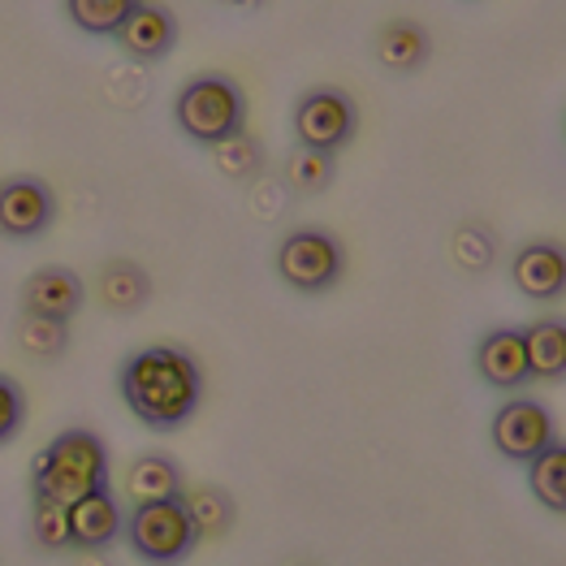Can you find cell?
<instances>
[{
  "label": "cell",
  "instance_id": "cell-1",
  "mask_svg": "<svg viewBox=\"0 0 566 566\" xmlns=\"http://www.w3.org/2000/svg\"><path fill=\"white\" fill-rule=\"evenodd\" d=\"M122 402L151 432H174L199 411L203 373L178 346H143L117 373Z\"/></svg>",
  "mask_w": 566,
  "mask_h": 566
},
{
  "label": "cell",
  "instance_id": "cell-2",
  "mask_svg": "<svg viewBox=\"0 0 566 566\" xmlns=\"http://www.w3.org/2000/svg\"><path fill=\"white\" fill-rule=\"evenodd\" d=\"M108 484V450L92 428H65L31 463V497L78 502Z\"/></svg>",
  "mask_w": 566,
  "mask_h": 566
},
{
  "label": "cell",
  "instance_id": "cell-3",
  "mask_svg": "<svg viewBox=\"0 0 566 566\" xmlns=\"http://www.w3.org/2000/svg\"><path fill=\"white\" fill-rule=\"evenodd\" d=\"M174 122H178V130L190 143L212 151L217 143L242 135V126H247V95L226 74H199L174 99Z\"/></svg>",
  "mask_w": 566,
  "mask_h": 566
},
{
  "label": "cell",
  "instance_id": "cell-4",
  "mask_svg": "<svg viewBox=\"0 0 566 566\" xmlns=\"http://www.w3.org/2000/svg\"><path fill=\"white\" fill-rule=\"evenodd\" d=\"M130 554L147 566H178L187 563L199 545V527L190 520L187 502H143L126 515V536Z\"/></svg>",
  "mask_w": 566,
  "mask_h": 566
},
{
  "label": "cell",
  "instance_id": "cell-5",
  "mask_svg": "<svg viewBox=\"0 0 566 566\" xmlns=\"http://www.w3.org/2000/svg\"><path fill=\"white\" fill-rule=\"evenodd\" d=\"M346 273V251L329 230H290L277 247V277L298 294H325Z\"/></svg>",
  "mask_w": 566,
  "mask_h": 566
},
{
  "label": "cell",
  "instance_id": "cell-6",
  "mask_svg": "<svg viewBox=\"0 0 566 566\" xmlns=\"http://www.w3.org/2000/svg\"><path fill=\"white\" fill-rule=\"evenodd\" d=\"M355 126H359V108L337 87H316L294 104V139H298V147H316V151L333 156L355 139Z\"/></svg>",
  "mask_w": 566,
  "mask_h": 566
},
{
  "label": "cell",
  "instance_id": "cell-7",
  "mask_svg": "<svg viewBox=\"0 0 566 566\" xmlns=\"http://www.w3.org/2000/svg\"><path fill=\"white\" fill-rule=\"evenodd\" d=\"M489 437H493L497 454L511 459V463H532L545 446L558 441V437H554V416H549V407L536 402V398H511V402H502L497 416H493Z\"/></svg>",
  "mask_w": 566,
  "mask_h": 566
},
{
  "label": "cell",
  "instance_id": "cell-8",
  "mask_svg": "<svg viewBox=\"0 0 566 566\" xmlns=\"http://www.w3.org/2000/svg\"><path fill=\"white\" fill-rule=\"evenodd\" d=\"M56 221V195L40 178H4L0 182V234L13 242H31L52 230Z\"/></svg>",
  "mask_w": 566,
  "mask_h": 566
},
{
  "label": "cell",
  "instance_id": "cell-9",
  "mask_svg": "<svg viewBox=\"0 0 566 566\" xmlns=\"http://www.w3.org/2000/svg\"><path fill=\"white\" fill-rule=\"evenodd\" d=\"M511 282L532 303H558L566 294V247L527 242L511 260Z\"/></svg>",
  "mask_w": 566,
  "mask_h": 566
},
{
  "label": "cell",
  "instance_id": "cell-10",
  "mask_svg": "<svg viewBox=\"0 0 566 566\" xmlns=\"http://www.w3.org/2000/svg\"><path fill=\"white\" fill-rule=\"evenodd\" d=\"M475 377L489 389H523L532 380L527 368V346H523V329H489L475 342Z\"/></svg>",
  "mask_w": 566,
  "mask_h": 566
},
{
  "label": "cell",
  "instance_id": "cell-11",
  "mask_svg": "<svg viewBox=\"0 0 566 566\" xmlns=\"http://www.w3.org/2000/svg\"><path fill=\"white\" fill-rule=\"evenodd\" d=\"M83 277L74 269H61V264H48V269H35L27 285H22V312L31 316H52V321H74L83 312Z\"/></svg>",
  "mask_w": 566,
  "mask_h": 566
},
{
  "label": "cell",
  "instance_id": "cell-12",
  "mask_svg": "<svg viewBox=\"0 0 566 566\" xmlns=\"http://www.w3.org/2000/svg\"><path fill=\"white\" fill-rule=\"evenodd\" d=\"M70 536H74V549H99V554L126 536V511L108 484L70 502Z\"/></svg>",
  "mask_w": 566,
  "mask_h": 566
},
{
  "label": "cell",
  "instance_id": "cell-13",
  "mask_svg": "<svg viewBox=\"0 0 566 566\" xmlns=\"http://www.w3.org/2000/svg\"><path fill=\"white\" fill-rule=\"evenodd\" d=\"M113 40H117V48L126 56H135V61H160V56H169L174 44H178V22H174V13L165 4L139 0L130 9V18L117 27Z\"/></svg>",
  "mask_w": 566,
  "mask_h": 566
},
{
  "label": "cell",
  "instance_id": "cell-14",
  "mask_svg": "<svg viewBox=\"0 0 566 566\" xmlns=\"http://www.w3.org/2000/svg\"><path fill=\"white\" fill-rule=\"evenodd\" d=\"M187 484H182V468L169 459V454H139L130 468H126V497L143 506V502H174L182 497Z\"/></svg>",
  "mask_w": 566,
  "mask_h": 566
},
{
  "label": "cell",
  "instance_id": "cell-15",
  "mask_svg": "<svg viewBox=\"0 0 566 566\" xmlns=\"http://www.w3.org/2000/svg\"><path fill=\"white\" fill-rule=\"evenodd\" d=\"M428 52H432V44H428L424 27H416V22H389V27H380L377 61L389 74H416V70H424Z\"/></svg>",
  "mask_w": 566,
  "mask_h": 566
},
{
  "label": "cell",
  "instance_id": "cell-16",
  "mask_svg": "<svg viewBox=\"0 0 566 566\" xmlns=\"http://www.w3.org/2000/svg\"><path fill=\"white\" fill-rule=\"evenodd\" d=\"M147 298H151V277L143 273L135 260H108L104 264V273H99V303L108 312L130 316V312L147 307Z\"/></svg>",
  "mask_w": 566,
  "mask_h": 566
},
{
  "label": "cell",
  "instance_id": "cell-17",
  "mask_svg": "<svg viewBox=\"0 0 566 566\" xmlns=\"http://www.w3.org/2000/svg\"><path fill=\"white\" fill-rule=\"evenodd\" d=\"M527 368L532 380H563L566 377V321H536L523 329Z\"/></svg>",
  "mask_w": 566,
  "mask_h": 566
},
{
  "label": "cell",
  "instance_id": "cell-18",
  "mask_svg": "<svg viewBox=\"0 0 566 566\" xmlns=\"http://www.w3.org/2000/svg\"><path fill=\"white\" fill-rule=\"evenodd\" d=\"M527 489H532V497H536L545 511L566 515V441L545 446V450L527 463Z\"/></svg>",
  "mask_w": 566,
  "mask_h": 566
},
{
  "label": "cell",
  "instance_id": "cell-19",
  "mask_svg": "<svg viewBox=\"0 0 566 566\" xmlns=\"http://www.w3.org/2000/svg\"><path fill=\"white\" fill-rule=\"evenodd\" d=\"M182 502H187L190 520L199 527V541H203V536H226V532L234 527V497H230L226 489H217V484L187 489Z\"/></svg>",
  "mask_w": 566,
  "mask_h": 566
},
{
  "label": "cell",
  "instance_id": "cell-20",
  "mask_svg": "<svg viewBox=\"0 0 566 566\" xmlns=\"http://www.w3.org/2000/svg\"><path fill=\"white\" fill-rule=\"evenodd\" d=\"M139 0H65V13L70 22L83 31V35H95V40H113L117 27L130 18Z\"/></svg>",
  "mask_w": 566,
  "mask_h": 566
},
{
  "label": "cell",
  "instance_id": "cell-21",
  "mask_svg": "<svg viewBox=\"0 0 566 566\" xmlns=\"http://www.w3.org/2000/svg\"><path fill=\"white\" fill-rule=\"evenodd\" d=\"M31 536L44 554H70L74 536H70V506L52 502V497H31Z\"/></svg>",
  "mask_w": 566,
  "mask_h": 566
},
{
  "label": "cell",
  "instance_id": "cell-22",
  "mask_svg": "<svg viewBox=\"0 0 566 566\" xmlns=\"http://www.w3.org/2000/svg\"><path fill=\"white\" fill-rule=\"evenodd\" d=\"M18 346L31 359H61L70 350V325L65 321H52V316L22 312V321H18Z\"/></svg>",
  "mask_w": 566,
  "mask_h": 566
},
{
  "label": "cell",
  "instance_id": "cell-23",
  "mask_svg": "<svg viewBox=\"0 0 566 566\" xmlns=\"http://www.w3.org/2000/svg\"><path fill=\"white\" fill-rule=\"evenodd\" d=\"M285 182L298 195H321L333 182V156L329 151H316V147H298L290 160H285Z\"/></svg>",
  "mask_w": 566,
  "mask_h": 566
},
{
  "label": "cell",
  "instance_id": "cell-24",
  "mask_svg": "<svg viewBox=\"0 0 566 566\" xmlns=\"http://www.w3.org/2000/svg\"><path fill=\"white\" fill-rule=\"evenodd\" d=\"M212 156H217V169H221L230 182H251V178H260V169H264V147L255 139H247V135H234V139L217 143Z\"/></svg>",
  "mask_w": 566,
  "mask_h": 566
},
{
  "label": "cell",
  "instance_id": "cell-25",
  "mask_svg": "<svg viewBox=\"0 0 566 566\" xmlns=\"http://www.w3.org/2000/svg\"><path fill=\"white\" fill-rule=\"evenodd\" d=\"M27 424V394L13 377L0 373V446H9Z\"/></svg>",
  "mask_w": 566,
  "mask_h": 566
},
{
  "label": "cell",
  "instance_id": "cell-26",
  "mask_svg": "<svg viewBox=\"0 0 566 566\" xmlns=\"http://www.w3.org/2000/svg\"><path fill=\"white\" fill-rule=\"evenodd\" d=\"M74 554H78L74 566H108V558H99V549H74Z\"/></svg>",
  "mask_w": 566,
  "mask_h": 566
},
{
  "label": "cell",
  "instance_id": "cell-27",
  "mask_svg": "<svg viewBox=\"0 0 566 566\" xmlns=\"http://www.w3.org/2000/svg\"><path fill=\"white\" fill-rule=\"evenodd\" d=\"M212 4H234V9H260L264 0H212Z\"/></svg>",
  "mask_w": 566,
  "mask_h": 566
}]
</instances>
